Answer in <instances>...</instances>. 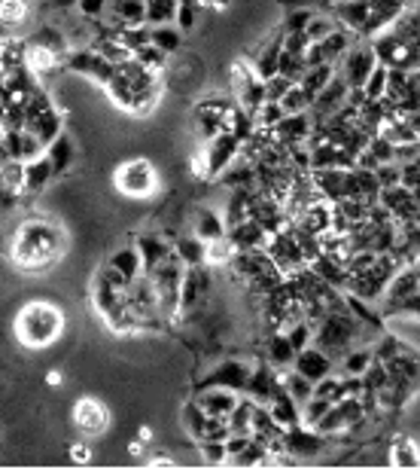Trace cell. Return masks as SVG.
<instances>
[{"mask_svg": "<svg viewBox=\"0 0 420 476\" xmlns=\"http://www.w3.org/2000/svg\"><path fill=\"white\" fill-rule=\"evenodd\" d=\"M71 233L55 214H31L15 223L10 235V263L22 275L43 278L62 266Z\"/></svg>", "mask_w": 420, "mask_h": 476, "instance_id": "1", "label": "cell"}, {"mask_svg": "<svg viewBox=\"0 0 420 476\" xmlns=\"http://www.w3.org/2000/svg\"><path fill=\"white\" fill-rule=\"evenodd\" d=\"M67 314L49 296H34L13 314V336L24 352H46L64 336Z\"/></svg>", "mask_w": 420, "mask_h": 476, "instance_id": "2", "label": "cell"}, {"mask_svg": "<svg viewBox=\"0 0 420 476\" xmlns=\"http://www.w3.org/2000/svg\"><path fill=\"white\" fill-rule=\"evenodd\" d=\"M113 186L122 193L128 202H147L161 190V174L159 165L150 156H132L122 159L113 168Z\"/></svg>", "mask_w": 420, "mask_h": 476, "instance_id": "3", "label": "cell"}, {"mask_svg": "<svg viewBox=\"0 0 420 476\" xmlns=\"http://www.w3.org/2000/svg\"><path fill=\"white\" fill-rule=\"evenodd\" d=\"M186 266L180 263L174 253L168 260H161L159 266L147 269L152 293H156V309L159 318L165 324H180V284H183Z\"/></svg>", "mask_w": 420, "mask_h": 476, "instance_id": "4", "label": "cell"}, {"mask_svg": "<svg viewBox=\"0 0 420 476\" xmlns=\"http://www.w3.org/2000/svg\"><path fill=\"white\" fill-rule=\"evenodd\" d=\"M110 424H113V412H110V406L95 394H83L80 401L71 406V428L85 440L107 437Z\"/></svg>", "mask_w": 420, "mask_h": 476, "instance_id": "5", "label": "cell"}, {"mask_svg": "<svg viewBox=\"0 0 420 476\" xmlns=\"http://www.w3.org/2000/svg\"><path fill=\"white\" fill-rule=\"evenodd\" d=\"M336 440L323 437L320 431L308 428V424H293V428L284 431V449L296 458L298 464L302 461H320L323 455L332 452Z\"/></svg>", "mask_w": 420, "mask_h": 476, "instance_id": "6", "label": "cell"}, {"mask_svg": "<svg viewBox=\"0 0 420 476\" xmlns=\"http://www.w3.org/2000/svg\"><path fill=\"white\" fill-rule=\"evenodd\" d=\"M64 71L73 74V76H83L85 83H95V86L104 89L107 80L116 71V64H110L107 58H101L92 46H80V49H71V53L64 55Z\"/></svg>", "mask_w": 420, "mask_h": 476, "instance_id": "7", "label": "cell"}, {"mask_svg": "<svg viewBox=\"0 0 420 476\" xmlns=\"http://www.w3.org/2000/svg\"><path fill=\"white\" fill-rule=\"evenodd\" d=\"M375 64H378V58L372 53V44H368V40H357L336 62V74L350 89H363V83L368 80V74L375 71Z\"/></svg>", "mask_w": 420, "mask_h": 476, "instance_id": "8", "label": "cell"}, {"mask_svg": "<svg viewBox=\"0 0 420 476\" xmlns=\"http://www.w3.org/2000/svg\"><path fill=\"white\" fill-rule=\"evenodd\" d=\"M265 253H269L271 263L280 269V275H284V278L296 275L298 269L308 266L305 253H302V248H298V242H296V235H293V229H289V226L280 229V233H271L269 235Z\"/></svg>", "mask_w": 420, "mask_h": 476, "instance_id": "9", "label": "cell"}, {"mask_svg": "<svg viewBox=\"0 0 420 476\" xmlns=\"http://www.w3.org/2000/svg\"><path fill=\"white\" fill-rule=\"evenodd\" d=\"M250 370H253L250 361H241V357H222V361L213 363V367L199 379V385H220V388H229V391L244 394L247 379H250Z\"/></svg>", "mask_w": 420, "mask_h": 476, "instance_id": "10", "label": "cell"}, {"mask_svg": "<svg viewBox=\"0 0 420 476\" xmlns=\"http://www.w3.org/2000/svg\"><path fill=\"white\" fill-rule=\"evenodd\" d=\"M350 101V86L341 80L338 74H332V80L317 92V98L311 101V116H314V125H320L323 119H329L332 114H338Z\"/></svg>", "mask_w": 420, "mask_h": 476, "instance_id": "11", "label": "cell"}, {"mask_svg": "<svg viewBox=\"0 0 420 476\" xmlns=\"http://www.w3.org/2000/svg\"><path fill=\"white\" fill-rule=\"evenodd\" d=\"M46 159H49V165H53V174H55V181H62V177H67L76 168V159H80V147H76V134L71 132H62V134H55L53 141L46 144Z\"/></svg>", "mask_w": 420, "mask_h": 476, "instance_id": "12", "label": "cell"}, {"mask_svg": "<svg viewBox=\"0 0 420 476\" xmlns=\"http://www.w3.org/2000/svg\"><path fill=\"white\" fill-rule=\"evenodd\" d=\"M204 147V156H208V168H210V181H217V177L226 172V168L238 159V150H241V141L235 138V134L229 132H220L213 134L210 141L201 144Z\"/></svg>", "mask_w": 420, "mask_h": 476, "instance_id": "13", "label": "cell"}, {"mask_svg": "<svg viewBox=\"0 0 420 476\" xmlns=\"http://www.w3.org/2000/svg\"><path fill=\"white\" fill-rule=\"evenodd\" d=\"M280 372L284 370H274L271 363L265 361H256L253 370H250V379H247V388L244 394L253 397L256 403H269L278 391H284V385H280Z\"/></svg>", "mask_w": 420, "mask_h": 476, "instance_id": "14", "label": "cell"}, {"mask_svg": "<svg viewBox=\"0 0 420 476\" xmlns=\"http://www.w3.org/2000/svg\"><path fill=\"white\" fill-rule=\"evenodd\" d=\"M190 233H195L201 238V242H213V238H222L229 233L226 229V217H222V211L210 208L208 202H199V205H192L190 211Z\"/></svg>", "mask_w": 420, "mask_h": 476, "instance_id": "15", "label": "cell"}, {"mask_svg": "<svg viewBox=\"0 0 420 476\" xmlns=\"http://www.w3.org/2000/svg\"><path fill=\"white\" fill-rule=\"evenodd\" d=\"M238 391H229V388H220V385H199L192 394V401L201 406L208 415H217V419H226V415L235 410L238 403Z\"/></svg>", "mask_w": 420, "mask_h": 476, "instance_id": "16", "label": "cell"}, {"mask_svg": "<svg viewBox=\"0 0 420 476\" xmlns=\"http://www.w3.org/2000/svg\"><path fill=\"white\" fill-rule=\"evenodd\" d=\"M311 132H314L311 110H305V114H287L274 125V141L284 144V147H296V144H308Z\"/></svg>", "mask_w": 420, "mask_h": 476, "instance_id": "17", "label": "cell"}, {"mask_svg": "<svg viewBox=\"0 0 420 476\" xmlns=\"http://www.w3.org/2000/svg\"><path fill=\"white\" fill-rule=\"evenodd\" d=\"M293 370H296V372H302L305 379L320 382L323 376H329V372H336V361H332V357L326 354L323 348H317V345L311 342L308 348H302V352H296Z\"/></svg>", "mask_w": 420, "mask_h": 476, "instance_id": "18", "label": "cell"}, {"mask_svg": "<svg viewBox=\"0 0 420 476\" xmlns=\"http://www.w3.org/2000/svg\"><path fill=\"white\" fill-rule=\"evenodd\" d=\"M134 248L143 260V272L159 266L161 260H168L174 248H171V233H141L134 235Z\"/></svg>", "mask_w": 420, "mask_h": 476, "instance_id": "19", "label": "cell"}, {"mask_svg": "<svg viewBox=\"0 0 420 476\" xmlns=\"http://www.w3.org/2000/svg\"><path fill=\"white\" fill-rule=\"evenodd\" d=\"M104 266L113 269L116 275H122L125 284H132L137 275H143V260H141V253H137L134 242L132 244H116V248L110 251Z\"/></svg>", "mask_w": 420, "mask_h": 476, "instance_id": "20", "label": "cell"}, {"mask_svg": "<svg viewBox=\"0 0 420 476\" xmlns=\"http://www.w3.org/2000/svg\"><path fill=\"white\" fill-rule=\"evenodd\" d=\"M265 363H271L274 370H289L296 361V348L293 342H289V336L284 333V330H271V333H265Z\"/></svg>", "mask_w": 420, "mask_h": 476, "instance_id": "21", "label": "cell"}, {"mask_svg": "<svg viewBox=\"0 0 420 476\" xmlns=\"http://www.w3.org/2000/svg\"><path fill=\"white\" fill-rule=\"evenodd\" d=\"M55 181L53 174V165H49L46 153H40V156H34L24 163V186H22V195H40L49 190V183Z\"/></svg>", "mask_w": 420, "mask_h": 476, "instance_id": "22", "label": "cell"}, {"mask_svg": "<svg viewBox=\"0 0 420 476\" xmlns=\"http://www.w3.org/2000/svg\"><path fill=\"white\" fill-rule=\"evenodd\" d=\"M387 461L390 467H420V443L405 431L393 433L387 443Z\"/></svg>", "mask_w": 420, "mask_h": 476, "instance_id": "23", "label": "cell"}, {"mask_svg": "<svg viewBox=\"0 0 420 476\" xmlns=\"http://www.w3.org/2000/svg\"><path fill=\"white\" fill-rule=\"evenodd\" d=\"M28 44L43 46V49H53V53H58V55H67V53H71V40H67L64 28H62L58 22H53V19H40V25L34 28Z\"/></svg>", "mask_w": 420, "mask_h": 476, "instance_id": "24", "label": "cell"}, {"mask_svg": "<svg viewBox=\"0 0 420 476\" xmlns=\"http://www.w3.org/2000/svg\"><path fill=\"white\" fill-rule=\"evenodd\" d=\"M226 235L231 238V244H235L238 251H253V248H262L265 251V244H269V235L271 233H265V229L256 223L253 217H247V220H241V223L229 226Z\"/></svg>", "mask_w": 420, "mask_h": 476, "instance_id": "25", "label": "cell"}, {"mask_svg": "<svg viewBox=\"0 0 420 476\" xmlns=\"http://www.w3.org/2000/svg\"><path fill=\"white\" fill-rule=\"evenodd\" d=\"M265 406H269L271 419L278 421L284 431L293 428V424H302V406H298L293 397L287 394V391H278V394H274Z\"/></svg>", "mask_w": 420, "mask_h": 476, "instance_id": "26", "label": "cell"}, {"mask_svg": "<svg viewBox=\"0 0 420 476\" xmlns=\"http://www.w3.org/2000/svg\"><path fill=\"white\" fill-rule=\"evenodd\" d=\"M150 44L159 46L165 55H177V53H183V46H186V34L180 31L174 22L171 25H150Z\"/></svg>", "mask_w": 420, "mask_h": 476, "instance_id": "27", "label": "cell"}, {"mask_svg": "<svg viewBox=\"0 0 420 476\" xmlns=\"http://www.w3.org/2000/svg\"><path fill=\"white\" fill-rule=\"evenodd\" d=\"M171 248H174V257L183 263V266H201L204 263V242L195 233L171 235Z\"/></svg>", "mask_w": 420, "mask_h": 476, "instance_id": "28", "label": "cell"}, {"mask_svg": "<svg viewBox=\"0 0 420 476\" xmlns=\"http://www.w3.org/2000/svg\"><path fill=\"white\" fill-rule=\"evenodd\" d=\"M177 421H180V431H183L186 437L192 440V443H199V440L204 437V424H208V412H204L195 401H186L183 406H180Z\"/></svg>", "mask_w": 420, "mask_h": 476, "instance_id": "29", "label": "cell"}, {"mask_svg": "<svg viewBox=\"0 0 420 476\" xmlns=\"http://www.w3.org/2000/svg\"><path fill=\"white\" fill-rule=\"evenodd\" d=\"M357 40H363V37H357V34H354V31H347V28H345V25H338V28H336V31H332V34H329V37H326V40H320L323 58H326V62H329V64H336V62H338V58H341V55H345V53H347V49H350V46H354V44H357Z\"/></svg>", "mask_w": 420, "mask_h": 476, "instance_id": "30", "label": "cell"}, {"mask_svg": "<svg viewBox=\"0 0 420 476\" xmlns=\"http://www.w3.org/2000/svg\"><path fill=\"white\" fill-rule=\"evenodd\" d=\"M372 361H375L372 348H368V345H354L350 352H345L336 361V372H338V376H363L366 367Z\"/></svg>", "mask_w": 420, "mask_h": 476, "instance_id": "31", "label": "cell"}, {"mask_svg": "<svg viewBox=\"0 0 420 476\" xmlns=\"http://www.w3.org/2000/svg\"><path fill=\"white\" fill-rule=\"evenodd\" d=\"M31 0H0V28L19 31L31 22Z\"/></svg>", "mask_w": 420, "mask_h": 476, "instance_id": "32", "label": "cell"}, {"mask_svg": "<svg viewBox=\"0 0 420 476\" xmlns=\"http://www.w3.org/2000/svg\"><path fill=\"white\" fill-rule=\"evenodd\" d=\"M280 385H284V391H287L289 397H293V401H296L298 406L314 397V382L305 379L302 372H296L293 367L280 372Z\"/></svg>", "mask_w": 420, "mask_h": 476, "instance_id": "33", "label": "cell"}, {"mask_svg": "<svg viewBox=\"0 0 420 476\" xmlns=\"http://www.w3.org/2000/svg\"><path fill=\"white\" fill-rule=\"evenodd\" d=\"M253 410H256V401H253V397H247V394L238 397L235 410H231V412L226 415V421H229V433H250ZM250 437H253V433H250Z\"/></svg>", "mask_w": 420, "mask_h": 476, "instance_id": "34", "label": "cell"}, {"mask_svg": "<svg viewBox=\"0 0 420 476\" xmlns=\"http://www.w3.org/2000/svg\"><path fill=\"white\" fill-rule=\"evenodd\" d=\"M332 74H336V64H314V67H305L302 80H298V86L308 98H317V92H320L326 83L332 80Z\"/></svg>", "mask_w": 420, "mask_h": 476, "instance_id": "35", "label": "cell"}, {"mask_svg": "<svg viewBox=\"0 0 420 476\" xmlns=\"http://www.w3.org/2000/svg\"><path fill=\"white\" fill-rule=\"evenodd\" d=\"M235 244H231L229 235L222 238H213V242H204V263H208L210 269H222L226 263L235 257Z\"/></svg>", "mask_w": 420, "mask_h": 476, "instance_id": "36", "label": "cell"}, {"mask_svg": "<svg viewBox=\"0 0 420 476\" xmlns=\"http://www.w3.org/2000/svg\"><path fill=\"white\" fill-rule=\"evenodd\" d=\"M226 80H229V89H231V95H235L238 89H244L247 83L256 80V71H253V64H250V58H231L229 67H226Z\"/></svg>", "mask_w": 420, "mask_h": 476, "instance_id": "37", "label": "cell"}, {"mask_svg": "<svg viewBox=\"0 0 420 476\" xmlns=\"http://www.w3.org/2000/svg\"><path fill=\"white\" fill-rule=\"evenodd\" d=\"M231 98H235L238 104H241V107L247 110V114L253 116L256 110H259V107L265 104V83L259 80V76H256V80H250V83H247L244 89H238V92H235V95H231Z\"/></svg>", "mask_w": 420, "mask_h": 476, "instance_id": "38", "label": "cell"}, {"mask_svg": "<svg viewBox=\"0 0 420 476\" xmlns=\"http://www.w3.org/2000/svg\"><path fill=\"white\" fill-rule=\"evenodd\" d=\"M336 28H338V22L332 13H311V19L305 25V37L311 40V44H320V40L329 37Z\"/></svg>", "mask_w": 420, "mask_h": 476, "instance_id": "39", "label": "cell"}, {"mask_svg": "<svg viewBox=\"0 0 420 476\" xmlns=\"http://www.w3.org/2000/svg\"><path fill=\"white\" fill-rule=\"evenodd\" d=\"M201 6L195 4V0H180L177 4V15H174V25L183 34H192L201 28Z\"/></svg>", "mask_w": 420, "mask_h": 476, "instance_id": "40", "label": "cell"}, {"mask_svg": "<svg viewBox=\"0 0 420 476\" xmlns=\"http://www.w3.org/2000/svg\"><path fill=\"white\" fill-rule=\"evenodd\" d=\"M24 186V163L22 159H4L0 163V190L22 193Z\"/></svg>", "mask_w": 420, "mask_h": 476, "instance_id": "41", "label": "cell"}, {"mask_svg": "<svg viewBox=\"0 0 420 476\" xmlns=\"http://www.w3.org/2000/svg\"><path fill=\"white\" fill-rule=\"evenodd\" d=\"M199 461L208 464V467L229 464L226 440H199Z\"/></svg>", "mask_w": 420, "mask_h": 476, "instance_id": "42", "label": "cell"}, {"mask_svg": "<svg viewBox=\"0 0 420 476\" xmlns=\"http://www.w3.org/2000/svg\"><path fill=\"white\" fill-rule=\"evenodd\" d=\"M147 4V25H171L180 0H143Z\"/></svg>", "mask_w": 420, "mask_h": 476, "instance_id": "43", "label": "cell"}, {"mask_svg": "<svg viewBox=\"0 0 420 476\" xmlns=\"http://www.w3.org/2000/svg\"><path fill=\"white\" fill-rule=\"evenodd\" d=\"M314 397H323L329 403H338L345 397V382H341L338 372H329L320 382H314Z\"/></svg>", "mask_w": 420, "mask_h": 476, "instance_id": "44", "label": "cell"}, {"mask_svg": "<svg viewBox=\"0 0 420 476\" xmlns=\"http://www.w3.org/2000/svg\"><path fill=\"white\" fill-rule=\"evenodd\" d=\"M116 37L122 40L125 49H132V55L137 49H143L150 44V25H128V28H119Z\"/></svg>", "mask_w": 420, "mask_h": 476, "instance_id": "45", "label": "cell"}, {"mask_svg": "<svg viewBox=\"0 0 420 476\" xmlns=\"http://www.w3.org/2000/svg\"><path fill=\"white\" fill-rule=\"evenodd\" d=\"M265 452H269V446L262 443V440H250V446L244 449V452H238L235 458H229L231 467H262L265 461Z\"/></svg>", "mask_w": 420, "mask_h": 476, "instance_id": "46", "label": "cell"}, {"mask_svg": "<svg viewBox=\"0 0 420 476\" xmlns=\"http://www.w3.org/2000/svg\"><path fill=\"white\" fill-rule=\"evenodd\" d=\"M363 95H366V101H381L384 95H387V67L375 64V71L368 74V80L363 83Z\"/></svg>", "mask_w": 420, "mask_h": 476, "instance_id": "47", "label": "cell"}, {"mask_svg": "<svg viewBox=\"0 0 420 476\" xmlns=\"http://www.w3.org/2000/svg\"><path fill=\"white\" fill-rule=\"evenodd\" d=\"M134 58H137V62H141L143 67H147V71L165 74V67H168V58H171V55H165V53H161L159 46L147 44V46H143V49H137V53H134Z\"/></svg>", "mask_w": 420, "mask_h": 476, "instance_id": "48", "label": "cell"}, {"mask_svg": "<svg viewBox=\"0 0 420 476\" xmlns=\"http://www.w3.org/2000/svg\"><path fill=\"white\" fill-rule=\"evenodd\" d=\"M284 116L287 114H284V107H280L278 101H265V104L253 114V125L256 129H274V125H278Z\"/></svg>", "mask_w": 420, "mask_h": 476, "instance_id": "49", "label": "cell"}, {"mask_svg": "<svg viewBox=\"0 0 420 476\" xmlns=\"http://www.w3.org/2000/svg\"><path fill=\"white\" fill-rule=\"evenodd\" d=\"M278 104L284 107V114H305V110H311V98L305 95L298 83H293V86L287 89V95L280 98Z\"/></svg>", "mask_w": 420, "mask_h": 476, "instance_id": "50", "label": "cell"}, {"mask_svg": "<svg viewBox=\"0 0 420 476\" xmlns=\"http://www.w3.org/2000/svg\"><path fill=\"white\" fill-rule=\"evenodd\" d=\"M305 58L302 55H293V53H287V49H280V58H278V74H284L287 80H293L298 83L302 80V74H305Z\"/></svg>", "mask_w": 420, "mask_h": 476, "instance_id": "51", "label": "cell"}, {"mask_svg": "<svg viewBox=\"0 0 420 476\" xmlns=\"http://www.w3.org/2000/svg\"><path fill=\"white\" fill-rule=\"evenodd\" d=\"M284 333L289 336V342H293L296 352H302V348H308L314 342V324H311V321H298V324L284 330Z\"/></svg>", "mask_w": 420, "mask_h": 476, "instance_id": "52", "label": "cell"}, {"mask_svg": "<svg viewBox=\"0 0 420 476\" xmlns=\"http://www.w3.org/2000/svg\"><path fill=\"white\" fill-rule=\"evenodd\" d=\"M329 401H323V397H311V401L302 403V424H308V428H314L317 421L323 419L326 410H329Z\"/></svg>", "mask_w": 420, "mask_h": 476, "instance_id": "53", "label": "cell"}, {"mask_svg": "<svg viewBox=\"0 0 420 476\" xmlns=\"http://www.w3.org/2000/svg\"><path fill=\"white\" fill-rule=\"evenodd\" d=\"M107 10H110V0H76V13H80L83 19L98 22L104 19Z\"/></svg>", "mask_w": 420, "mask_h": 476, "instance_id": "54", "label": "cell"}, {"mask_svg": "<svg viewBox=\"0 0 420 476\" xmlns=\"http://www.w3.org/2000/svg\"><path fill=\"white\" fill-rule=\"evenodd\" d=\"M67 458H71L73 464H80V467H85V464H92L95 461V449L89 446V440H73L71 446H67Z\"/></svg>", "mask_w": 420, "mask_h": 476, "instance_id": "55", "label": "cell"}, {"mask_svg": "<svg viewBox=\"0 0 420 476\" xmlns=\"http://www.w3.org/2000/svg\"><path fill=\"white\" fill-rule=\"evenodd\" d=\"M262 83H265V101H280L287 95V89L293 86V80H287L284 74H274Z\"/></svg>", "mask_w": 420, "mask_h": 476, "instance_id": "56", "label": "cell"}, {"mask_svg": "<svg viewBox=\"0 0 420 476\" xmlns=\"http://www.w3.org/2000/svg\"><path fill=\"white\" fill-rule=\"evenodd\" d=\"M399 174H402V165L399 163H381L378 168H375V177H378L381 190H384V186H396L399 183Z\"/></svg>", "mask_w": 420, "mask_h": 476, "instance_id": "57", "label": "cell"}, {"mask_svg": "<svg viewBox=\"0 0 420 476\" xmlns=\"http://www.w3.org/2000/svg\"><path fill=\"white\" fill-rule=\"evenodd\" d=\"M195 4H199L201 10H208V13H226L231 6V0H195Z\"/></svg>", "mask_w": 420, "mask_h": 476, "instance_id": "58", "label": "cell"}, {"mask_svg": "<svg viewBox=\"0 0 420 476\" xmlns=\"http://www.w3.org/2000/svg\"><path fill=\"white\" fill-rule=\"evenodd\" d=\"M143 464L147 467H177L180 461L174 455H152V458H143Z\"/></svg>", "mask_w": 420, "mask_h": 476, "instance_id": "59", "label": "cell"}, {"mask_svg": "<svg viewBox=\"0 0 420 476\" xmlns=\"http://www.w3.org/2000/svg\"><path fill=\"white\" fill-rule=\"evenodd\" d=\"M128 458H134V461L147 458V443H141V440H132V443H128Z\"/></svg>", "mask_w": 420, "mask_h": 476, "instance_id": "60", "label": "cell"}, {"mask_svg": "<svg viewBox=\"0 0 420 476\" xmlns=\"http://www.w3.org/2000/svg\"><path fill=\"white\" fill-rule=\"evenodd\" d=\"M152 437H156V431H152L150 424H141V428H137V440H141V443H152Z\"/></svg>", "mask_w": 420, "mask_h": 476, "instance_id": "61", "label": "cell"}, {"mask_svg": "<svg viewBox=\"0 0 420 476\" xmlns=\"http://www.w3.org/2000/svg\"><path fill=\"white\" fill-rule=\"evenodd\" d=\"M46 382H49V385H53V388H58V385H64V379H62V372H58V370H53V372H46Z\"/></svg>", "mask_w": 420, "mask_h": 476, "instance_id": "62", "label": "cell"}, {"mask_svg": "<svg viewBox=\"0 0 420 476\" xmlns=\"http://www.w3.org/2000/svg\"><path fill=\"white\" fill-rule=\"evenodd\" d=\"M332 4H347V0H332Z\"/></svg>", "mask_w": 420, "mask_h": 476, "instance_id": "63", "label": "cell"}]
</instances>
